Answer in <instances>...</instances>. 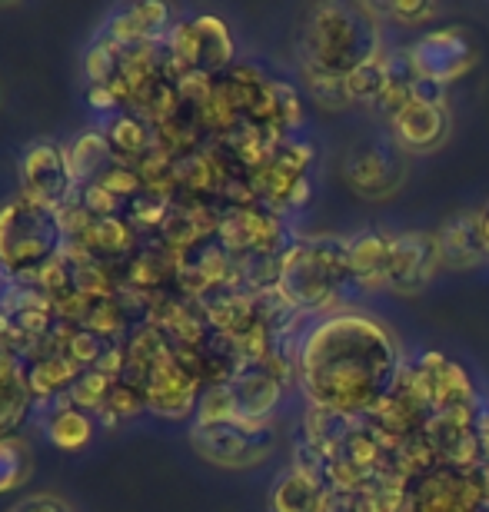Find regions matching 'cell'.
<instances>
[{
	"mask_svg": "<svg viewBox=\"0 0 489 512\" xmlns=\"http://www.w3.org/2000/svg\"><path fill=\"white\" fill-rule=\"evenodd\" d=\"M396 336L366 313H333L313 320L297 346V383L310 406L366 416L390 396L403 370Z\"/></svg>",
	"mask_w": 489,
	"mask_h": 512,
	"instance_id": "cell-1",
	"label": "cell"
},
{
	"mask_svg": "<svg viewBox=\"0 0 489 512\" xmlns=\"http://www.w3.org/2000/svg\"><path fill=\"white\" fill-rule=\"evenodd\" d=\"M383 54L380 7L317 4L300 27V67L330 77H346Z\"/></svg>",
	"mask_w": 489,
	"mask_h": 512,
	"instance_id": "cell-2",
	"label": "cell"
},
{
	"mask_svg": "<svg viewBox=\"0 0 489 512\" xmlns=\"http://www.w3.org/2000/svg\"><path fill=\"white\" fill-rule=\"evenodd\" d=\"M346 243V237H307L293 240V247L283 253L277 290L303 316L320 320L340 313L346 293L356 290L346 263Z\"/></svg>",
	"mask_w": 489,
	"mask_h": 512,
	"instance_id": "cell-3",
	"label": "cell"
},
{
	"mask_svg": "<svg viewBox=\"0 0 489 512\" xmlns=\"http://www.w3.org/2000/svg\"><path fill=\"white\" fill-rule=\"evenodd\" d=\"M67 247L57 210L24 197L0 203V273L10 283H34L50 260Z\"/></svg>",
	"mask_w": 489,
	"mask_h": 512,
	"instance_id": "cell-4",
	"label": "cell"
},
{
	"mask_svg": "<svg viewBox=\"0 0 489 512\" xmlns=\"http://www.w3.org/2000/svg\"><path fill=\"white\" fill-rule=\"evenodd\" d=\"M167 50L180 77L187 74L220 77L223 70L233 67L230 27L213 14L177 20L167 34Z\"/></svg>",
	"mask_w": 489,
	"mask_h": 512,
	"instance_id": "cell-5",
	"label": "cell"
},
{
	"mask_svg": "<svg viewBox=\"0 0 489 512\" xmlns=\"http://www.w3.org/2000/svg\"><path fill=\"white\" fill-rule=\"evenodd\" d=\"M190 439L197 453L210 463L243 469L267 459L273 446V423H253V419L237 416L233 423L220 426H193Z\"/></svg>",
	"mask_w": 489,
	"mask_h": 512,
	"instance_id": "cell-6",
	"label": "cell"
},
{
	"mask_svg": "<svg viewBox=\"0 0 489 512\" xmlns=\"http://www.w3.org/2000/svg\"><path fill=\"white\" fill-rule=\"evenodd\" d=\"M403 512H486L473 469L436 463L406 483Z\"/></svg>",
	"mask_w": 489,
	"mask_h": 512,
	"instance_id": "cell-7",
	"label": "cell"
},
{
	"mask_svg": "<svg viewBox=\"0 0 489 512\" xmlns=\"http://www.w3.org/2000/svg\"><path fill=\"white\" fill-rule=\"evenodd\" d=\"M20 193L50 210H64L77 197L80 187L70 170L67 150L54 140L30 143L20 157Z\"/></svg>",
	"mask_w": 489,
	"mask_h": 512,
	"instance_id": "cell-8",
	"label": "cell"
},
{
	"mask_svg": "<svg viewBox=\"0 0 489 512\" xmlns=\"http://www.w3.org/2000/svg\"><path fill=\"white\" fill-rule=\"evenodd\" d=\"M416 77L436 80V84L450 87L453 80L466 77L476 64V47L460 27H436L423 34L416 44L406 50Z\"/></svg>",
	"mask_w": 489,
	"mask_h": 512,
	"instance_id": "cell-9",
	"label": "cell"
},
{
	"mask_svg": "<svg viewBox=\"0 0 489 512\" xmlns=\"http://www.w3.org/2000/svg\"><path fill=\"white\" fill-rule=\"evenodd\" d=\"M343 177L356 193H363V197H370V200L390 197L393 190H400V183L406 177V160L390 143L370 140L346 157Z\"/></svg>",
	"mask_w": 489,
	"mask_h": 512,
	"instance_id": "cell-10",
	"label": "cell"
},
{
	"mask_svg": "<svg viewBox=\"0 0 489 512\" xmlns=\"http://www.w3.org/2000/svg\"><path fill=\"white\" fill-rule=\"evenodd\" d=\"M440 263V250L430 233H400L393 237L390 250V273H386V290L416 296L426 290Z\"/></svg>",
	"mask_w": 489,
	"mask_h": 512,
	"instance_id": "cell-11",
	"label": "cell"
},
{
	"mask_svg": "<svg viewBox=\"0 0 489 512\" xmlns=\"http://www.w3.org/2000/svg\"><path fill=\"white\" fill-rule=\"evenodd\" d=\"M144 393H147V409H154L157 416L187 419L197 413L203 383L170 356L167 363H160L157 370L147 376Z\"/></svg>",
	"mask_w": 489,
	"mask_h": 512,
	"instance_id": "cell-12",
	"label": "cell"
},
{
	"mask_svg": "<svg viewBox=\"0 0 489 512\" xmlns=\"http://www.w3.org/2000/svg\"><path fill=\"white\" fill-rule=\"evenodd\" d=\"M70 247H77L80 253H87L90 260H97L100 266L117 270L124 276V266L130 263V256L144 247V240H140V233L127 223L124 213H117V217H97L84 237L77 243H70Z\"/></svg>",
	"mask_w": 489,
	"mask_h": 512,
	"instance_id": "cell-13",
	"label": "cell"
},
{
	"mask_svg": "<svg viewBox=\"0 0 489 512\" xmlns=\"http://www.w3.org/2000/svg\"><path fill=\"white\" fill-rule=\"evenodd\" d=\"M433 240H436V250H440V263L453 266V270H473V266L489 260L480 213H460V217L446 220L443 227L433 233Z\"/></svg>",
	"mask_w": 489,
	"mask_h": 512,
	"instance_id": "cell-14",
	"label": "cell"
},
{
	"mask_svg": "<svg viewBox=\"0 0 489 512\" xmlns=\"http://www.w3.org/2000/svg\"><path fill=\"white\" fill-rule=\"evenodd\" d=\"M173 10L160 0H147V4H134V7H120L114 17L107 20L104 34L114 37L117 44L124 47H140V44H157V40H167L170 27H173Z\"/></svg>",
	"mask_w": 489,
	"mask_h": 512,
	"instance_id": "cell-15",
	"label": "cell"
},
{
	"mask_svg": "<svg viewBox=\"0 0 489 512\" xmlns=\"http://www.w3.org/2000/svg\"><path fill=\"white\" fill-rule=\"evenodd\" d=\"M233 396H237V409L243 419L253 423H273L287 383H280L263 363H243V370L237 373V380L230 383Z\"/></svg>",
	"mask_w": 489,
	"mask_h": 512,
	"instance_id": "cell-16",
	"label": "cell"
},
{
	"mask_svg": "<svg viewBox=\"0 0 489 512\" xmlns=\"http://www.w3.org/2000/svg\"><path fill=\"white\" fill-rule=\"evenodd\" d=\"M390 127L403 150L426 153L446 140V133H450V114H446V107L410 100L400 114L390 117Z\"/></svg>",
	"mask_w": 489,
	"mask_h": 512,
	"instance_id": "cell-17",
	"label": "cell"
},
{
	"mask_svg": "<svg viewBox=\"0 0 489 512\" xmlns=\"http://www.w3.org/2000/svg\"><path fill=\"white\" fill-rule=\"evenodd\" d=\"M390 250L393 237L380 230H363L346 243V263L356 290H386V273H390Z\"/></svg>",
	"mask_w": 489,
	"mask_h": 512,
	"instance_id": "cell-18",
	"label": "cell"
},
{
	"mask_svg": "<svg viewBox=\"0 0 489 512\" xmlns=\"http://www.w3.org/2000/svg\"><path fill=\"white\" fill-rule=\"evenodd\" d=\"M24 370H27V383H30V393H34L37 406H50V403H57V399H64L80 380V373H84L67 353H40V350L27 356Z\"/></svg>",
	"mask_w": 489,
	"mask_h": 512,
	"instance_id": "cell-19",
	"label": "cell"
},
{
	"mask_svg": "<svg viewBox=\"0 0 489 512\" xmlns=\"http://www.w3.org/2000/svg\"><path fill=\"white\" fill-rule=\"evenodd\" d=\"M100 133H104V140L110 147V157L117 163H127V167H137V163L154 150V127H150L144 117L130 114V110H120V114L107 117V124Z\"/></svg>",
	"mask_w": 489,
	"mask_h": 512,
	"instance_id": "cell-20",
	"label": "cell"
},
{
	"mask_svg": "<svg viewBox=\"0 0 489 512\" xmlns=\"http://www.w3.org/2000/svg\"><path fill=\"white\" fill-rule=\"evenodd\" d=\"M34 393H30L24 363L0 366V439H17L20 426L34 409Z\"/></svg>",
	"mask_w": 489,
	"mask_h": 512,
	"instance_id": "cell-21",
	"label": "cell"
},
{
	"mask_svg": "<svg viewBox=\"0 0 489 512\" xmlns=\"http://www.w3.org/2000/svg\"><path fill=\"white\" fill-rule=\"evenodd\" d=\"M47 436H50V443L57 449H64V453H77V449H84L90 443V436H94V416L80 413L64 396L47 406Z\"/></svg>",
	"mask_w": 489,
	"mask_h": 512,
	"instance_id": "cell-22",
	"label": "cell"
},
{
	"mask_svg": "<svg viewBox=\"0 0 489 512\" xmlns=\"http://www.w3.org/2000/svg\"><path fill=\"white\" fill-rule=\"evenodd\" d=\"M326 486L300 476L297 469H287L270 489V512H323Z\"/></svg>",
	"mask_w": 489,
	"mask_h": 512,
	"instance_id": "cell-23",
	"label": "cell"
},
{
	"mask_svg": "<svg viewBox=\"0 0 489 512\" xmlns=\"http://www.w3.org/2000/svg\"><path fill=\"white\" fill-rule=\"evenodd\" d=\"M67 150V160H70V170H74V180L77 187H87V183H94L100 173H104L114 157H110V147L104 140V133L100 130H84L77 133L74 143Z\"/></svg>",
	"mask_w": 489,
	"mask_h": 512,
	"instance_id": "cell-24",
	"label": "cell"
},
{
	"mask_svg": "<svg viewBox=\"0 0 489 512\" xmlns=\"http://www.w3.org/2000/svg\"><path fill=\"white\" fill-rule=\"evenodd\" d=\"M127 60V47L117 44L114 37L100 34L94 44L87 47L84 54V74L90 80V87H110L120 80V70H124Z\"/></svg>",
	"mask_w": 489,
	"mask_h": 512,
	"instance_id": "cell-25",
	"label": "cell"
},
{
	"mask_svg": "<svg viewBox=\"0 0 489 512\" xmlns=\"http://www.w3.org/2000/svg\"><path fill=\"white\" fill-rule=\"evenodd\" d=\"M170 207H173V200L160 197V193H154V190H140L137 197L124 207V217H127L130 227L140 233V240H154L170 217Z\"/></svg>",
	"mask_w": 489,
	"mask_h": 512,
	"instance_id": "cell-26",
	"label": "cell"
},
{
	"mask_svg": "<svg viewBox=\"0 0 489 512\" xmlns=\"http://www.w3.org/2000/svg\"><path fill=\"white\" fill-rule=\"evenodd\" d=\"M140 409H147V393H144V383L130 380V376H120V380H114V386H110V396L104 409L97 413V419L104 423L107 429H114L120 419H130L137 416Z\"/></svg>",
	"mask_w": 489,
	"mask_h": 512,
	"instance_id": "cell-27",
	"label": "cell"
},
{
	"mask_svg": "<svg viewBox=\"0 0 489 512\" xmlns=\"http://www.w3.org/2000/svg\"><path fill=\"white\" fill-rule=\"evenodd\" d=\"M386 57L390 54H376L373 60H366L353 70V74H346V94H350L353 104H376L386 87Z\"/></svg>",
	"mask_w": 489,
	"mask_h": 512,
	"instance_id": "cell-28",
	"label": "cell"
},
{
	"mask_svg": "<svg viewBox=\"0 0 489 512\" xmlns=\"http://www.w3.org/2000/svg\"><path fill=\"white\" fill-rule=\"evenodd\" d=\"M237 416V396H233L230 386H203L197 413H193V426H220L233 423Z\"/></svg>",
	"mask_w": 489,
	"mask_h": 512,
	"instance_id": "cell-29",
	"label": "cell"
},
{
	"mask_svg": "<svg viewBox=\"0 0 489 512\" xmlns=\"http://www.w3.org/2000/svg\"><path fill=\"white\" fill-rule=\"evenodd\" d=\"M110 386H114V380H107L104 373L84 370V373H80V380L74 383V389L67 393V399H70V406H77V409H80V413L97 416L100 409H104V403H107Z\"/></svg>",
	"mask_w": 489,
	"mask_h": 512,
	"instance_id": "cell-30",
	"label": "cell"
},
{
	"mask_svg": "<svg viewBox=\"0 0 489 512\" xmlns=\"http://www.w3.org/2000/svg\"><path fill=\"white\" fill-rule=\"evenodd\" d=\"M303 84H307L310 97L317 100V104L330 107V110H343V107L353 104L350 94H346V80L343 77L320 74V70H303Z\"/></svg>",
	"mask_w": 489,
	"mask_h": 512,
	"instance_id": "cell-31",
	"label": "cell"
},
{
	"mask_svg": "<svg viewBox=\"0 0 489 512\" xmlns=\"http://www.w3.org/2000/svg\"><path fill=\"white\" fill-rule=\"evenodd\" d=\"M110 340H104V336L90 333L84 330V326H77L74 333H70V343H67V356L74 360L80 370H94V366L104 360V353L110 350Z\"/></svg>",
	"mask_w": 489,
	"mask_h": 512,
	"instance_id": "cell-32",
	"label": "cell"
},
{
	"mask_svg": "<svg viewBox=\"0 0 489 512\" xmlns=\"http://www.w3.org/2000/svg\"><path fill=\"white\" fill-rule=\"evenodd\" d=\"M94 183H100L107 193H114V197L124 203L134 200L140 190H144V180H140V173H137V167H127V163H110V167L100 173V177L94 180Z\"/></svg>",
	"mask_w": 489,
	"mask_h": 512,
	"instance_id": "cell-33",
	"label": "cell"
},
{
	"mask_svg": "<svg viewBox=\"0 0 489 512\" xmlns=\"http://www.w3.org/2000/svg\"><path fill=\"white\" fill-rule=\"evenodd\" d=\"M27 476V449L20 439H0V493H10Z\"/></svg>",
	"mask_w": 489,
	"mask_h": 512,
	"instance_id": "cell-34",
	"label": "cell"
},
{
	"mask_svg": "<svg viewBox=\"0 0 489 512\" xmlns=\"http://www.w3.org/2000/svg\"><path fill=\"white\" fill-rule=\"evenodd\" d=\"M436 14V7L430 4H416V0H406V4H390V7H380V17H393L396 24H423V20H430Z\"/></svg>",
	"mask_w": 489,
	"mask_h": 512,
	"instance_id": "cell-35",
	"label": "cell"
},
{
	"mask_svg": "<svg viewBox=\"0 0 489 512\" xmlns=\"http://www.w3.org/2000/svg\"><path fill=\"white\" fill-rule=\"evenodd\" d=\"M87 100H90V107L100 110V114H120L124 110V104H120V94L114 87H87Z\"/></svg>",
	"mask_w": 489,
	"mask_h": 512,
	"instance_id": "cell-36",
	"label": "cell"
},
{
	"mask_svg": "<svg viewBox=\"0 0 489 512\" xmlns=\"http://www.w3.org/2000/svg\"><path fill=\"white\" fill-rule=\"evenodd\" d=\"M10 512H74L70 509L64 499H57V496H47V493H40V496H27V499H20V503L10 509Z\"/></svg>",
	"mask_w": 489,
	"mask_h": 512,
	"instance_id": "cell-37",
	"label": "cell"
},
{
	"mask_svg": "<svg viewBox=\"0 0 489 512\" xmlns=\"http://www.w3.org/2000/svg\"><path fill=\"white\" fill-rule=\"evenodd\" d=\"M473 479H476V489H480V499H483V509L489 512V463H480L473 469Z\"/></svg>",
	"mask_w": 489,
	"mask_h": 512,
	"instance_id": "cell-38",
	"label": "cell"
},
{
	"mask_svg": "<svg viewBox=\"0 0 489 512\" xmlns=\"http://www.w3.org/2000/svg\"><path fill=\"white\" fill-rule=\"evenodd\" d=\"M480 220H483V233H486V250H489V203H486V210L480 213Z\"/></svg>",
	"mask_w": 489,
	"mask_h": 512,
	"instance_id": "cell-39",
	"label": "cell"
},
{
	"mask_svg": "<svg viewBox=\"0 0 489 512\" xmlns=\"http://www.w3.org/2000/svg\"><path fill=\"white\" fill-rule=\"evenodd\" d=\"M0 283H7V276H4V273H0Z\"/></svg>",
	"mask_w": 489,
	"mask_h": 512,
	"instance_id": "cell-40",
	"label": "cell"
},
{
	"mask_svg": "<svg viewBox=\"0 0 489 512\" xmlns=\"http://www.w3.org/2000/svg\"><path fill=\"white\" fill-rule=\"evenodd\" d=\"M7 283H10V280H7ZM7 283H0V293H4V286H7Z\"/></svg>",
	"mask_w": 489,
	"mask_h": 512,
	"instance_id": "cell-41",
	"label": "cell"
}]
</instances>
